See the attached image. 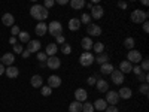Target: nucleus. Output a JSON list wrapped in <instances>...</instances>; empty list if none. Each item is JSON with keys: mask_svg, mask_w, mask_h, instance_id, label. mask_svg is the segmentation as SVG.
<instances>
[{"mask_svg": "<svg viewBox=\"0 0 149 112\" xmlns=\"http://www.w3.org/2000/svg\"><path fill=\"white\" fill-rule=\"evenodd\" d=\"M5 75H6L9 79H15V78H18L19 70H18V67H15V66H9V67L5 69Z\"/></svg>", "mask_w": 149, "mask_h": 112, "instance_id": "4468645a", "label": "nucleus"}, {"mask_svg": "<svg viewBox=\"0 0 149 112\" xmlns=\"http://www.w3.org/2000/svg\"><path fill=\"white\" fill-rule=\"evenodd\" d=\"M30 82H31V85H33V88H40V87L43 85V79H42L40 75H33L31 79H30Z\"/></svg>", "mask_w": 149, "mask_h": 112, "instance_id": "4be33fe9", "label": "nucleus"}, {"mask_svg": "<svg viewBox=\"0 0 149 112\" xmlns=\"http://www.w3.org/2000/svg\"><path fill=\"white\" fill-rule=\"evenodd\" d=\"M86 33H88L90 36H93V37L100 36L102 34V27L97 26V24H88V26H86Z\"/></svg>", "mask_w": 149, "mask_h": 112, "instance_id": "9d476101", "label": "nucleus"}, {"mask_svg": "<svg viewBox=\"0 0 149 112\" xmlns=\"http://www.w3.org/2000/svg\"><path fill=\"white\" fill-rule=\"evenodd\" d=\"M61 85V78L57 76V75H51V76L48 78V87L49 88H58Z\"/></svg>", "mask_w": 149, "mask_h": 112, "instance_id": "f8f14e48", "label": "nucleus"}, {"mask_svg": "<svg viewBox=\"0 0 149 112\" xmlns=\"http://www.w3.org/2000/svg\"><path fill=\"white\" fill-rule=\"evenodd\" d=\"M103 15H104V9H103L100 5H95V6H93V9H91V14H90V17H91V18H94V20H100Z\"/></svg>", "mask_w": 149, "mask_h": 112, "instance_id": "1a4fd4ad", "label": "nucleus"}, {"mask_svg": "<svg viewBox=\"0 0 149 112\" xmlns=\"http://www.w3.org/2000/svg\"><path fill=\"white\" fill-rule=\"evenodd\" d=\"M37 60H39L40 63H45V60H48V55L43 51H39V52H37Z\"/></svg>", "mask_w": 149, "mask_h": 112, "instance_id": "4c0bfd02", "label": "nucleus"}, {"mask_svg": "<svg viewBox=\"0 0 149 112\" xmlns=\"http://www.w3.org/2000/svg\"><path fill=\"white\" fill-rule=\"evenodd\" d=\"M40 46H42V45H40V42L34 39V41H30V42H29V46H27L26 49H27V51H29L30 54H33V52H36V54H37V52L40 51Z\"/></svg>", "mask_w": 149, "mask_h": 112, "instance_id": "ddd939ff", "label": "nucleus"}, {"mask_svg": "<svg viewBox=\"0 0 149 112\" xmlns=\"http://www.w3.org/2000/svg\"><path fill=\"white\" fill-rule=\"evenodd\" d=\"M143 32H145V33H148V32H149V22H148V21H145V22H143Z\"/></svg>", "mask_w": 149, "mask_h": 112, "instance_id": "3c124183", "label": "nucleus"}, {"mask_svg": "<svg viewBox=\"0 0 149 112\" xmlns=\"http://www.w3.org/2000/svg\"><path fill=\"white\" fill-rule=\"evenodd\" d=\"M57 3L63 6V5H67V0H57Z\"/></svg>", "mask_w": 149, "mask_h": 112, "instance_id": "603ef678", "label": "nucleus"}, {"mask_svg": "<svg viewBox=\"0 0 149 112\" xmlns=\"http://www.w3.org/2000/svg\"><path fill=\"white\" fill-rule=\"evenodd\" d=\"M2 22H3V26H6V27H12V26H15V18H14L12 14L6 12V14L2 17Z\"/></svg>", "mask_w": 149, "mask_h": 112, "instance_id": "2eb2a0df", "label": "nucleus"}, {"mask_svg": "<svg viewBox=\"0 0 149 112\" xmlns=\"http://www.w3.org/2000/svg\"><path fill=\"white\" fill-rule=\"evenodd\" d=\"M130 20L136 24H143L146 20H148V12L145 10H140V9H136L131 12V15H130Z\"/></svg>", "mask_w": 149, "mask_h": 112, "instance_id": "f03ea898", "label": "nucleus"}, {"mask_svg": "<svg viewBox=\"0 0 149 112\" xmlns=\"http://www.w3.org/2000/svg\"><path fill=\"white\" fill-rule=\"evenodd\" d=\"M54 5H55L54 0H45V5H43V8H45V9H49V8H52Z\"/></svg>", "mask_w": 149, "mask_h": 112, "instance_id": "79ce46f5", "label": "nucleus"}, {"mask_svg": "<svg viewBox=\"0 0 149 112\" xmlns=\"http://www.w3.org/2000/svg\"><path fill=\"white\" fill-rule=\"evenodd\" d=\"M85 5H86V3L84 2V0H72V2H70L72 9H82Z\"/></svg>", "mask_w": 149, "mask_h": 112, "instance_id": "7c9ffc66", "label": "nucleus"}, {"mask_svg": "<svg viewBox=\"0 0 149 112\" xmlns=\"http://www.w3.org/2000/svg\"><path fill=\"white\" fill-rule=\"evenodd\" d=\"M106 103L107 105H110V106H116L118 105V102H119V96H118V93L116 91H107L106 93Z\"/></svg>", "mask_w": 149, "mask_h": 112, "instance_id": "39448f33", "label": "nucleus"}, {"mask_svg": "<svg viewBox=\"0 0 149 112\" xmlns=\"http://www.w3.org/2000/svg\"><path fill=\"white\" fill-rule=\"evenodd\" d=\"M55 39H57V43H60V45H63V43H66V39H64V36H57L55 37Z\"/></svg>", "mask_w": 149, "mask_h": 112, "instance_id": "c03bdc74", "label": "nucleus"}, {"mask_svg": "<svg viewBox=\"0 0 149 112\" xmlns=\"http://www.w3.org/2000/svg\"><path fill=\"white\" fill-rule=\"evenodd\" d=\"M79 21H81L82 24H91V17H90V14H84Z\"/></svg>", "mask_w": 149, "mask_h": 112, "instance_id": "e433bc0d", "label": "nucleus"}, {"mask_svg": "<svg viewBox=\"0 0 149 112\" xmlns=\"http://www.w3.org/2000/svg\"><path fill=\"white\" fill-rule=\"evenodd\" d=\"M131 72H134V73H136V75H137V76H139V75H140V73H143V70H142V69H140V66H134V67H133V70H131Z\"/></svg>", "mask_w": 149, "mask_h": 112, "instance_id": "a18cd8bd", "label": "nucleus"}, {"mask_svg": "<svg viewBox=\"0 0 149 112\" xmlns=\"http://www.w3.org/2000/svg\"><path fill=\"white\" fill-rule=\"evenodd\" d=\"M86 97H88V93H86L85 88H76L74 90V100L76 102L84 103V102H86Z\"/></svg>", "mask_w": 149, "mask_h": 112, "instance_id": "6e6552de", "label": "nucleus"}, {"mask_svg": "<svg viewBox=\"0 0 149 112\" xmlns=\"http://www.w3.org/2000/svg\"><path fill=\"white\" fill-rule=\"evenodd\" d=\"M124 46H125L128 51L134 49V39H133V37H127V39L124 41Z\"/></svg>", "mask_w": 149, "mask_h": 112, "instance_id": "2f4dec72", "label": "nucleus"}, {"mask_svg": "<svg viewBox=\"0 0 149 112\" xmlns=\"http://www.w3.org/2000/svg\"><path fill=\"white\" fill-rule=\"evenodd\" d=\"M82 112H94V106L90 102H84L82 103Z\"/></svg>", "mask_w": 149, "mask_h": 112, "instance_id": "473e14b6", "label": "nucleus"}, {"mask_svg": "<svg viewBox=\"0 0 149 112\" xmlns=\"http://www.w3.org/2000/svg\"><path fill=\"white\" fill-rule=\"evenodd\" d=\"M79 29H81V21H79V18H72V20H69V30L76 32V30H79Z\"/></svg>", "mask_w": 149, "mask_h": 112, "instance_id": "b1692460", "label": "nucleus"}, {"mask_svg": "<svg viewBox=\"0 0 149 112\" xmlns=\"http://www.w3.org/2000/svg\"><path fill=\"white\" fill-rule=\"evenodd\" d=\"M34 32H36V34H37V36H45V34L48 33V24H45L43 21H42V22H39V24H36Z\"/></svg>", "mask_w": 149, "mask_h": 112, "instance_id": "6ab92c4d", "label": "nucleus"}, {"mask_svg": "<svg viewBox=\"0 0 149 112\" xmlns=\"http://www.w3.org/2000/svg\"><path fill=\"white\" fill-rule=\"evenodd\" d=\"M40 93H42V96L48 97V96H51V93H52V88H49L48 85H42V87H40Z\"/></svg>", "mask_w": 149, "mask_h": 112, "instance_id": "72a5a7b5", "label": "nucleus"}, {"mask_svg": "<svg viewBox=\"0 0 149 112\" xmlns=\"http://www.w3.org/2000/svg\"><path fill=\"white\" fill-rule=\"evenodd\" d=\"M93 39H91V37L90 36H85L84 37V39L81 41V46L85 49V52H90L91 51V49H93Z\"/></svg>", "mask_w": 149, "mask_h": 112, "instance_id": "f3484780", "label": "nucleus"}, {"mask_svg": "<svg viewBox=\"0 0 149 112\" xmlns=\"http://www.w3.org/2000/svg\"><path fill=\"white\" fill-rule=\"evenodd\" d=\"M0 63H2V57H0Z\"/></svg>", "mask_w": 149, "mask_h": 112, "instance_id": "5fc2aeb1", "label": "nucleus"}, {"mask_svg": "<svg viewBox=\"0 0 149 112\" xmlns=\"http://www.w3.org/2000/svg\"><path fill=\"white\" fill-rule=\"evenodd\" d=\"M107 106L109 105L106 103L104 99H97V100L94 102V109H97V111H104Z\"/></svg>", "mask_w": 149, "mask_h": 112, "instance_id": "393cba45", "label": "nucleus"}, {"mask_svg": "<svg viewBox=\"0 0 149 112\" xmlns=\"http://www.w3.org/2000/svg\"><path fill=\"white\" fill-rule=\"evenodd\" d=\"M118 8H121V9H127L128 5H127L125 2H118Z\"/></svg>", "mask_w": 149, "mask_h": 112, "instance_id": "09e8293b", "label": "nucleus"}, {"mask_svg": "<svg viewBox=\"0 0 149 112\" xmlns=\"http://www.w3.org/2000/svg\"><path fill=\"white\" fill-rule=\"evenodd\" d=\"M127 61H130V63L133 64H139L140 61H142V54L140 51H136V49H131V51H128L127 54Z\"/></svg>", "mask_w": 149, "mask_h": 112, "instance_id": "20e7f679", "label": "nucleus"}, {"mask_svg": "<svg viewBox=\"0 0 149 112\" xmlns=\"http://www.w3.org/2000/svg\"><path fill=\"white\" fill-rule=\"evenodd\" d=\"M93 51L97 52V55H98V54H103V52H104V43H103V42H95V43L93 45Z\"/></svg>", "mask_w": 149, "mask_h": 112, "instance_id": "cd10ccee", "label": "nucleus"}, {"mask_svg": "<svg viewBox=\"0 0 149 112\" xmlns=\"http://www.w3.org/2000/svg\"><path fill=\"white\" fill-rule=\"evenodd\" d=\"M48 33L51 34V36H54V37L60 36L61 33H63V26H61V22H60V21L49 22V24H48Z\"/></svg>", "mask_w": 149, "mask_h": 112, "instance_id": "7ed1b4c3", "label": "nucleus"}, {"mask_svg": "<svg viewBox=\"0 0 149 112\" xmlns=\"http://www.w3.org/2000/svg\"><path fill=\"white\" fill-rule=\"evenodd\" d=\"M61 52L66 54V55H69V54L72 52V46H70L69 43H63V45H61Z\"/></svg>", "mask_w": 149, "mask_h": 112, "instance_id": "c9c22d12", "label": "nucleus"}, {"mask_svg": "<svg viewBox=\"0 0 149 112\" xmlns=\"http://www.w3.org/2000/svg\"><path fill=\"white\" fill-rule=\"evenodd\" d=\"M30 55H31V54H30V52L27 51V49H24V51L21 52V57H22V58H29Z\"/></svg>", "mask_w": 149, "mask_h": 112, "instance_id": "de8ad7c7", "label": "nucleus"}, {"mask_svg": "<svg viewBox=\"0 0 149 112\" xmlns=\"http://www.w3.org/2000/svg\"><path fill=\"white\" fill-rule=\"evenodd\" d=\"M30 15L34 18V20H37V21H43V20H46L48 18V9H45L42 5H33L31 6V9H30Z\"/></svg>", "mask_w": 149, "mask_h": 112, "instance_id": "f257e3e1", "label": "nucleus"}, {"mask_svg": "<svg viewBox=\"0 0 149 112\" xmlns=\"http://www.w3.org/2000/svg\"><path fill=\"white\" fill-rule=\"evenodd\" d=\"M95 82H97V79H95L94 76H90L88 79H86V84L91 85V87H93V85H95Z\"/></svg>", "mask_w": 149, "mask_h": 112, "instance_id": "37998d69", "label": "nucleus"}, {"mask_svg": "<svg viewBox=\"0 0 149 112\" xmlns=\"http://www.w3.org/2000/svg\"><path fill=\"white\" fill-rule=\"evenodd\" d=\"M18 39H19V42L21 43H29L31 39H30V34H29V32H19V34H18Z\"/></svg>", "mask_w": 149, "mask_h": 112, "instance_id": "c756f323", "label": "nucleus"}, {"mask_svg": "<svg viewBox=\"0 0 149 112\" xmlns=\"http://www.w3.org/2000/svg\"><path fill=\"white\" fill-rule=\"evenodd\" d=\"M139 93L143 94V96H148V94H149V85H148V84H142V85L139 87Z\"/></svg>", "mask_w": 149, "mask_h": 112, "instance_id": "f704fd0d", "label": "nucleus"}, {"mask_svg": "<svg viewBox=\"0 0 149 112\" xmlns=\"http://www.w3.org/2000/svg\"><path fill=\"white\" fill-rule=\"evenodd\" d=\"M131 70H133V64L130 63V61L124 60V61H121V63H119V72H121L122 75H125V73H130Z\"/></svg>", "mask_w": 149, "mask_h": 112, "instance_id": "a211bd4d", "label": "nucleus"}, {"mask_svg": "<svg viewBox=\"0 0 149 112\" xmlns=\"http://www.w3.org/2000/svg\"><path fill=\"white\" fill-rule=\"evenodd\" d=\"M95 87H97V90L100 93H107L109 91V82L104 81V79H97Z\"/></svg>", "mask_w": 149, "mask_h": 112, "instance_id": "aec40b11", "label": "nucleus"}, {"mask_svg": "<svg viewBox=\"0 0 149 112\" xmlns=\"http://www.w3.org/2000/svg\"><path fill=\"white\" fill-rule=\"evenodd\" d=\"M118 96H119V99L128 100V99H131V96H133V91H131V88H128V87H122V88L118 91Z\"/></svg>", "mask_w": 149, "mask_h": 112, "instance_id": "412c9836", "label": "nucleus"}, {"mask_svg": "<svg viewBox=\"0 0 149 112\" xmlns=\"http://www.w3.org/2000/svg\"><path fill=\"white\" fill-rule=\"evenodd\" d=\"M107 60H109V55L104 54V52H103V54H98L97 57H94V61H97V63L100 64V66L104 64V63H107Z\"/></svg>", "mask_w": 149, "mask_h": 112, "instance_id": "c85d7f7f", "label": "nucleus"}, {"mask_svg": "<svg viewBox=\"0 0 149 112\" xmlns=\"http://www.w3.org/2000/svg\"><path fill=\"white\" fill-rule=\"evenodd\" d=\"M5 69H6V67H5L2 63H0V75H3V73H5Z\"/></svg>", "mask_w": 149, "mask_h": 112, "instance_id": "864d4df0", "label": "nucleus"}, {"mask_svg": "<svg viewBox=\"0 0 149 112\" xmlns=\"http://www.w3.org/2000/svg\"><path fill=\"white\" fill-rule=\"evenodd\" d=\"M46 66H48L49 69H52V70H57V69L61 66V60H60L57 55H54V57H48V60H46Z\"/></svg>", "mask_w": 149, "mask_h": 112, "instance_id": "0eeeda50", "label": "nucleus"}, {"mask_svg": "<svg viewBox=\"0 0 149 112\" xmlns=\"http://www.w3.org/2000/svg\"><path fill=\"white\" fill-rule=\"evenodd\" d=\"M9 43L14 46V45H17V37L15 36H12V37H9Z\"/></svg>", "mask_w": 149, "mask_h": 112, "instance_id": "8fccbe9b", "label": "nucleus"}, {"mask_svg": "<svg viewBox=\"0 0 149 112\" xmlns=\"http://www.w3.org/2000/svg\"><path fill=\"white\" fill-rule=\"evenodd\" d=\"M93 61H94V57H93L91 52H82L81 57H79V63H81V66H84V67L91 66Z\"/></svg>", "mask_w": 149, "mask_h": 112, "instance_id": "423d86ee", "label": "nucleus"}, {"mask_svg": "<svg viewBox=\"0 0 149 112\" xmlns=\"http://www.w3.org/2000/svg\"><path fill=\"white\" fill-rule=\"evenodd\" d=\"M69 112H82V103L81 102H72L69 105Z\"/></svg>", "mask_w": 149, "mask_h": 112, "instance_id": "bb28decb", "label": "nucleus"}, {"mask_svg": "<svg viewBox=\"0 0 149 112\" xmlns=\"http://www.w3.org/2000/svg\"><path fill=\"white\" fill-rule=\"evenodd\" d=\"M110 78H112V82L116 84V85H119V84L124 82V75L119 70H115V69H113V72L110 73Z\"/></svg>", "mask_w": 149, "mask_h": 112, "instance_id": "dca6fc26", "label": "nucleus"}, {"mask_svg": "<svg viewBox=\"0 0 149 112\" xmlns=\"http://www.w3.org/2000/svg\"><path fill=\"white\" fill-rule=\"evenodd\" d=\"M19 32H21V30H19L18 26H12V27H10V33H12V36H18Z\"/></svg>", "mask_w": 149, "mask_h": 112, "instance_id": "ea45409f", "label": "nucleus"}, {"mask_svg": "<svg viewBox=\"0 0 149 112\" xmlns=\"http://www.w3.org/2000/svg\"><path fill=\"white\" fill-rule=\"evenodd\" d=\"M104 112H119V111H118L116 106H107V108L104 109Z\"/></svg>", "mask_w": 149, "mask_h": 112, "instance_id": "49530a36", "label": "nucleus"}, {"mask_svg": "<svg viewBox=\"0 0 149 112\" xmlns=\"http://www.w3.org/2000/svg\"><path fill=\"white\" fill-rule=\"evenodd\" d=\"M14 61H15V55L12 54V52H6V54L2 55V64H3L5 67L12 66V64H14Z\"/></svg>", "mask_w": 149, "mask_h": 112, "instance_id": "9b49d317", "label": "nucleus"}, {"mask_svg": "<svg viewBox=\"0 0 149 112\" xmlns=\"http://www.w3.org/2000/svg\"><path fill=\"white\" fill-rule=\"evenodd\" d=\"M57 51H58L57 43H49V45L46 46V49H45V54H46L48 57H54V55L57 54Z\"/></svg>", "mask_w": 149, "mask_h": 112, "instance_id": "5701e85b", "label": "nucleus"}, {"mask_svg": "<svg viewBox=\"0 0 149 112\" xmlns=\"http://www.w3.org/2000/svg\"><path fill=\"white\" fill-rule=\"evenodd\" d=\"M112 72H113V66H112L109 61L100 66V73H103V75H110Z\"/></svg>", "mask_w": 149, "mask_h": 112, "instance_id": "a878e982", "label": "nucleus"}, {"mask_svg": "<svg viewBox=\"0 0 149 112\" xmlns=\"http://www.w3.org/2000/svg\"><path fill=\"white\" fill-rule=\"evenodd\" d=\"M143 72H148V69H149V61H148V58H145L143 61H142V67H140Z\"/></svg>", "mask_w": 149, "mask_h": 112, "instance_id": "a19ab883", "label": "nucleus"}, {"mask_svg": "<svg viewBox=\"0 0 149 112\" xmlns=\"http://www.w3.org/2000/svg\"><path fill=\"white\" fill-rule=\"evenodd\" d=\"M22 51H24V48H22V45H21V43L14 45V52H15V54H21Z\"/></svg>", "mask_w": 149, "mask_h": 112, "instance_id": "58836bf2", "label": "nucleus"}]
</instances>
